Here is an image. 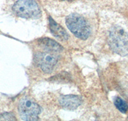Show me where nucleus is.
I'll return each instance as SVG.
<instances>
[{"label": "nucleus", "instance_id": "obj_11", "mask_svg": "<svg viewBox=\"0 0 128 121\" xmlns=\"http://www.w3.org/2000/svg\"><path fill=\"white\" fill-rule=\"evenodd\" d=\"M62 1H73V0H62Z\"/></svg>", "mask_w": 128, "mask_h": 121}, {"label": "nucleus", "instance_id": "obj_9", "mask_svg": "<svg viewBox=\"0 0 128 121\" xmlns=\"http://www.w3.org/2000/svg\"><path fill=\"white\" fill-rule=\"evenodd\" d=\"M114 104L116 108L123 114H126L128 110V105L127 103L124 100H123L121 98L116 97L115 98Z\"/></svg>", "mask_w": 128, "mask_h": 121}, {"label": "nucleus", "instance_id": "obj_3", "mask_svg": "<svg viewBox=\"0 0 128 121\" xmlns=\"http://www.w3.org/2000/svg\"><path fill=\"white\" fill-rule=\"evenodd\" d=\"M18 16L25 19H37L40 16V10L34 0H18L13 6Z\"/></svg>", "mask_w": 128, "mask_h": 121}, {"label": "nucleus", "instance_id": "obj_10", "mask_svg": "<svg viewBox=\"0 0 128 121\" xmlns=\"http://www.w3.org/2000/svg\"><path fill=\"white\" fill-rule=\"evenodd\" d=\"M15 117L9 113H4L0 115V121H16Z\"/></svg>", "mask_w": 128, "mask_h": 121}, {"label": "nucleus", "instance_id": "obj_6", "mask_svg": "<svg viewBox=\"0 0 128 121\" xmlns=\"http://www.w3.org/2000/svg\"><path fill=\"white\" fill-rule=\"evenodd\" d=\"M59 103L64 108L73 110L76 109L82 104V100L78 96L66 95L60 97Z\"/></svg>", "mask_w": 128, "mask_h": 121}, {"label": "nucleus", "instance_id": "obj_5", "mask_svg": "<svg viewBox=\"0 0 128 121\" xmlns=\"http://www.w3.org/2000/svg\"><path fill=\"white\" fill-rule=\"evenodd\" d=\"M58 58L52 52H38L35 56L36 63L45 73H50L57 62Z\"/></svg>", "mask_w": 128, "mask_h": 121}, {"label": "nucleus", "instance_id": "obj_1", "mask_svg": "<svg viewBox=\"0 0 128 121\" xmlns=\"http://www.w3.org/2000/svg\"><path fill=\"white\" fill-rule=\"evenodd\" d=\"M112 50L121 56L128 55V33L119 26L113 27L108 39Z\"/></svg>", "mask_w": 128, "mask_h": 121}, {"label": "nucleus", "instance_id": "obj_8", "mask_svg": "<svg viewBox=\"0 0 128 121\" xmlns=\"http://www.w3.org/2000/svg\"><path fill=\"white\" fill-rule=\"evenodd\" d=\"M39 43L42 48L50 52H58L62 50V47L60 44L50 38H42L39 41Z\"/></svg>", "mask_w": 128, "mask_h": 121}, {"label": "nucleus", "instance_id": "obj_7", "mask_svg": "<svg viewBox=\"0 0 128 121\" xmlns=\"http://www.w3.org/2000/svg\"><path fill=\"white\" fill-rule=\"evenodd\" d=\"M49 21H50V30L53 36L60 40H66L68 39V34L62 27L57 24L51 17H50Z\"/></svg>", "mask_w": 128, "mask_h": 121}, {"label": "nucleus", "instance_id": "obj_2", "mask_svg": "<svg viewBox=\"0 0 128 121\" xmlns=\"http://www.w3.org/2000/svg\"><path fill=\"white\" fill-rule=\"evenodd\" d=\"M66 25L76 37L85 40L90 36L91 30L87 22L82 16L72 13L66 18Z\"/></svg>", "mask_w": 128, "mask_h": 121}, {"label": "nucleus", "instance_id": "obj_4", "mask_svg": "<svg viewBox=\"0 0 128 121\" xmlns=\"http://www.w3.org/2000/svg\"><path fill=\"white\" fill-rule=\"evenodd\" d=\"M19 112L24 121H36L40 113V108L30 98H25L19 102Z\"/></svg>", "mask_w": 128, "mask_h": 121}]
</instances>
